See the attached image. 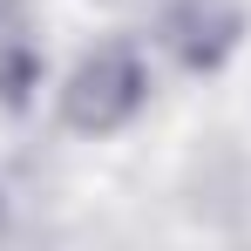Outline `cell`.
<instances>
[{
    "mask_svg": "<svg viewBox=\"0 0 251 251\" xmlns=\"http://www.w3.org/2000/svg\"><path fill=\"white\" fill-rule=\"evenodd\" d=\"M150 109V54L136 41H102L61 82V123L75 136H116Z\"/></svg>",
    "mask_w": 251,
    "mask_h": 251,
    "instance_id": "cell-1",
    "label": "cell"
},
{
    "mask_svg": "<svg viewBox=\"0 0 251 251\" xmlns=\"http://www.w3.org/2000/svg\"><path fill=\"white\" fill-rule=\"evenodd\" d=\"M48 75V54L34 21L21 14V0H0V109H27Z\"/></svg>",
    "mask_w": 251,
    "mask_h": 251,
    "instance_id": "cell-3",
    "label": "cell"
},
{
    "mask_svg": "<svg viewBox=\"0 0 251 251\" xmlns=\"http://www.w3.org/2000/svg\"><path fill=\"white\" fill-rule=\"evenodd\" d=\"M245 34V14L238 0H163V21H156V41L176 54V68L210 75L224 68V54Z\"/></svg>",
    "mask_w": 251,
    "mask_h": 251,
    "instance_id": "cell-2",
    "label": "cell"
}]
</instances>
